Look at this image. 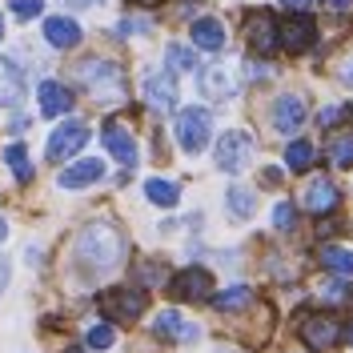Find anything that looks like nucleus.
I'll list each match as a JSON object with an SVG mask.
<instances>
[{"label": "nucleus", "mask_w": 353, "mask_h": 353, "mask_svg": "<svg viewBox=\"0 0 353 353\" xmlns=\"http://www.w3.org/2000/svg\"><path fill=\"white\" fill-rule=\"evenodd\" d=\"M337 337H341V325L333 321L330 313H309L305 321H301V341H305L309 350H333L337 345Z\"/></svg>", "instance_id": "nucleus-7"}, {"label": "nucleus", "mask_w": 353, "mask_h": 353, "mask_svg": "<svg viewBox=\"0 0 353 353\" xmlns=\"http://www.w3.org/2000/svg\"><path fill=\"white\" fill-rule=\"evenodd\" d=\"M121 37H132V32H149V21H121L117 24Z\"/></svg>", "instance_id": "nucleus-34"}, {"label": "nucleus", "mask_w": 353, "mask_h": 353, "mask_svg": "<svg viewBox=\"0 0 353 353\" xmlns=\"http://www.w3.org/2000/svg\"><path fill=\"white\" fill-rule=\"evenodd\" d=\"M245 41L257 57H273L277 52V17L269 8H253L245 17Z\"/></svg>", "instance_id": "nucleus-3"}, {"label": "nucleus", "mask_w": 353, "mask_h": 353, "mask_svg": "<svg viewBox=\"0 0 353 353\" xmlns=\"http://www.w3.org/2000/svg\"><path fill=\"white\" fill-rule=\"evenodd\" d=\"M4 161H8V169H12L17 181H32V165H28L24 145H8V149H4Z\"/></svg>", "instance_id": "nucleus-27"}, {"label": "nucleus", "mask_w": 353, "mask_h": 353, "mask_svg": "<svg viewBox=\"0 0 353 353\" xmlns=\"http://www.w3.org/2000/svg\"><path fill=\"white\" fill-rule=\"evenodd\" d=\"M0 37H4V21H0Z\"/></svg>", "instance_id": "nucleus-45"}, {"label": "nucleus", "mask_w": 353, "mask_h": 353, "mask_svg": "<svg viewBox=\"0 0 353 353\" xmlns=\"http://www.w3.org/2000/svg\"><path fill=\"white\" fill-rule=\"evenodd\" d=\"M193 44L205 48V52H221V48H225V24L213 21V17L193 21Z\"/></svg>", "instance_id": "nucleus-18"}, {"label": "nucleus", "mask_w": 353, "mask_h": 353, "mask_svg": "<svg viewBox=\"0 0 353 353\" xmlns=\"http://www.w3.org/2000/svg\"><path fill=\"white\" fill-rule=\"evenodd\" d=\"M145 101H149L157 112H173V105H176L173 72H149V77H145Z\"/></svg>", "instance_id": "nucleus-12"}, {"label": "nucleus", "mask_w": 353, "mask_h": 353, "mask_svg": "<svg viewBox=\"0 0 353 353\" xmlns=\"http://www.w3.org/2000/svg\"><path fill=\"white\" fill-rule=\"evenodd\" d=\"M313 161H317V149L309 145V141H293L285 149V165L293 169V173H305V169H313Z\"/></svg>", "instance_id": "nucleus-22"}, {"label": "nucleus", "mask_w": 353, "mask_h": 353, "mask_svg": "<svg viewBox=\"0 0 353 353\" xmlns=\"http://www.w3.org/2000/svg\"><path fill=\"white\" fill-rule=\"evenodd\" d=\"M309 41H313V21H309L305 12H297L293 21L281 24V44H285L289 52H301Z\"/></svg>", "instance_id": "nucleus-20"}, {"label": "nucleus", "mask_w": 353, "mask_h": 353, "mask_svg": "<svg viewBox=\"0 0 353 353\" xmlns=\"http://www.w3.org/2000/svg\"><path fill=\"white\" fill-rule=\"evenodd\" d=\"M209 137H213V121L205 109H185L176 117V141L185 153H201L209 145Z\"/></svg>", "instance_id": "nucleus-4"}, {"label": "nucleus", "mask_w": 353, "mask_h": 353, "mask_svg": "<svg viewBox=\"0 0 353 353\" xmlns=\"http://www.w3.org/2000/svg\"><path fill=\"white\" fill-rule=\"evenodd\" d=\"M350 345H353V325H350Z\"/></svg>", "instance_id": "nucleus-44"}, {"label": "nucleus", "mask_w": 353, "mask_h": 353, "mask_svg": "<svg viewBox=\"0 0 353 353\" xmlns=\"http://www.w3.org/2000/svg\"><path fill=\"white\" fill-rule=\"evenodd\" d=\"M145 305H149V297L141 289H112V293L101 297V309L109 317H117V321H137L145 313Z\"/></svg>", "instance_id": "nucleus-6"}, {"label": "nucleus", "mask_w": 353, "mask_h": 353, "mask_svg": "<svg viewBox=\"0 0 353 353\" xmlns=\"http://www.w3.org/2000/svg\"><path fill=\"white\" fill-rule=\"evenodd\" d=\"M44 41L52 44V48H72V44L81 41V28L68 17H52V21H44Z\"/></svg>", "instance_id": "nucleus-21"}, {"label": "nucleus", "mask_w": 353, "mask_h": 353, "mask_svg": "<svg viewBox=\"0 0 353 353\" xmlns=\"http://www.w3.org/2000/svg\"><path fill=\"white\" fill-rule=\"evenodd\" d=\"M65 353H81V350H65Z\"/></svg>", "instance_id": "nucleus-46"}, {"label": "nucleus", "mask_w": 353, "mask_h": 353, "mask_svg": "<svg viewBox=\"0 0 353 353\" xmlns=\"http://www.w3.org/2000/svg\"><path fill=\"white\" fill-rule=\"evenodd\" d=\"M4 285H8V261L0 257V293H4Z\"/></svg>", "instance_id": "nucleus-37"}, {"label": "nucleus", "mask_w": 353, "mask_h": 353, "mask_svg": "<svg viewBox=\"0 0 353 353\" xmlns=\"http://www.w3.org/2000/svg\"><path fill=\"white\" fill-rule=\"evenodd\" d=\"M8 8L17 12V21H32V17H41V0H8Z\"/></svg>", "instance_id": "nucleus-31"}, {"label": "nucleus", "mask_w": 353, "mask_h": 353, "mask_svg": "<svg viewBox=\"0 0 353 353\" xmlns=\"http://www.w3.org/2000/svg\"><path fill=\"white\" fill-rule=\"evenodd\" d=\"M325 4H330V8H350L353 0H325Z\"/></svg>", "instance_id": "nucleus-39"}, {"label": "nucleus", "mask_w": 353, "mask_h": 353, "mask_svg": "<svg viewBox=\"0 0 353 353\" xmlns=\"http://www.w3.org/2000/svg\"><path fill=\"white\" fill-rule=\"evenodd\" d=\"M249 153H253V137L249 132H225L217 141V149H213V161H217L221 173H241L245 161H249Z\"/></svg>", "instance_id": "nucleus-5"}, {"label": "nucleus", "mask_w": 353, "mask_h": 353, "mask_svg": "<svg viewBox=\"0 0 353 353\" xmlns=\"http://www.w3.org/2000/svg\"><path fill=\"white\" fill-rule=\"evenodd\" d=\"M132 4H157V0H132Z\"/></svg>", "instance_id": "nucleus-43"}, {"label": "nucleus", "mask_w": 353, "mask_h": 353, "mask_svg": "<svg viewBox=\"0 0 353 353\" xmlns=\"http://www.w3.org/2000/svg\"><path fill=\"white\" fill-rule=\"evenodd\" d=\"M72 253H77V261H81V269L88 277H105L112 269H121V261H125V237H121V229L97 221V225L81 229Z\"/></svg>", "instance_id": "nucleus-1"}, {"label": "nucleus", "mask_w": 353, "mask_h": 353, "mask_svg": "<svg viewBox=\"0 0 353 353\" xmlns=\"http://www.w3.org/2000/svg\"><path fill=\"white\" fill-rule=\"evenodd\" d=\"M101 141H105V149H109V153L125 165V169H132V165H137V145H132V137H129V129H125V125L109 121Z\"/></svg>", "instance_id": "nucleus-13"}, {"label": "nucleus", "mask_w": 353, "mask_h": 353, "mask_svg": "<svg viewBox=\"0 0 353 353\" xmlns=\"http://www.w3.org/2000/svg\"><path fill=\"white\" fill-rule=\"evenodd\" d=\"M253 209H257V205H253V193L241 189V185H233V189H229V213H233V217H253Z\"/></svg>", "instance_id": "nucleus-29"}, {"label": "nucleus", "mask_w": 353, "mask_h": 353, "mask_svg": "<svg viewBox=\"0 0 353 353\" xmlns=\"http://www.w3.org/2000/svg\"><path fill=\"white\" fill-rule=\"evenodd\" d=\"M37 101H41V117H65L72 109V92L65 85H57V81H44Z\"/></svg>", "instance_id": "nucleus-15"}, {"label": "nucleus", "mask_w": 353, "mask_h": 353, "mask_svg": "<svg viewBox=\"0 0 353 353\" xmlns=\"http://www.w3.org/2000/svg\"><path fill=\"white\" fill-rule=\"evenodd\" d=\"M217 353H237V350H229V345H221V350Z\"/></svg>", "instance_id": "nucleus-42"}, {"label": "nucleus", "mask_w": 353, "mask_h": 353, "mask_svg": "<svg viewBox=\"0 0 353 353\" xmlns=\"http://www.w3.org/2000/svg\"><path fill=\"white\" fill-rule=\"evenodd\" d=\"M321 293H325V301H333V305H337V301H350V285H345V281H330Z\"/></svg>", "instance_id": "nucleus-33"}, {"label": "nucleus", "mask_w": 353, "mask_h": 353, "mask_svg": "<svg viewBox=\"0 0 353 353\" xmlns=\"http://www.w3.org/2000/svg\"><path fill=\"white\" fill-rule=\"evenodd\" d=\"M321 265H325L330 273H337V277H353V253L350 249H337V245L321 249Z\"/></svg>", "instance_id": "nucleus-24"}, {"label": "nucleus", "mask_w": 353, "mask_h": 353, "mask_svg": "<svg viewBox=\"0 0 353 353\" xmlns=\"http://www.w3.org/2000/svg\"><path fill=\"white\" fill-rule=\"evenodd\" d=\"M337 201H341V193H337V185L325 181V176H313V181L305 185V193H301V205H305L313 217L333 213V209H337Z\"/></svg>", "instance_id": "nucleus-10"}, {"label": "nucleus", "mask_w": 353, "mask_h": 353, "mask_svg": "<svg viewBox=\"0 0 353 353\" xmlns=\"http://www.w3.org/2000/svg\"><path fill=\"white\" fill-rule=\"evenodd\" d=\"M173 297L181 301H209L213 297V273H205V269H181L173 281Z\"/></svg>", "instance_id": "nucleus-9"}, {"label": "nucleus", "mask_w": 353, "mask_h": 353, "mask_svg": "<svg viewBox=\"0 0 353 353\" xmlns=\"http://www.w3.org/2000/svg\"><path fill=\"white\" fill-rule=\"evenodd\" d=\"M153 333H157V337H165V341H197V337H201L197 325H193V321H185L176 309H165V313H157Z\"/></svg>", "instance_id": "nucleus-11"}, {"label": "nucleus", "mask_w": 353, "mask_h": 353, "mask_svg": "<svg viewBox=\"0 0 353 353\" xmlns=\"http://www.w3.org/2000/svg\"><path fill=\"white\" fill-rule=\"evenodd\" d=\"M77 81L101 101V105H121L125 101V77L121 68L105 61V57H92V61H81L77 65Z\"/></svg>", "instance_id": "nucleus-2"}, {"label": "nucleus", "mask_w": 353, "mask_h": 353, "mask_svg": "<svg viewBox=\"0 0 353 353\" xmlns=\"http://www.w3.org/2000/svg\"><path fill=\"white\" fill-rule=\"evenodd\" d=\"M145 197L153 201V205H161V209H173L181 193H176L173 181H161V176H153V181H145Z\"/></svg>", "instance_id": "nucleus-23"}, {"label": "nucleus", "mask_w": 353, "mask_h": 353, "mask_svg": "<svg viewBox=\"0 0 353 353\" xmlns=\"http://www.w3.org/2000/svg\"><path fill=\"white\" fill-rule=\"evenodd\" d=\"M4 237H8V225H4V217H0V241H4Z\"/></svg>", "instance_id": "nucleus-40"}, {"label": "nucleus", "mask_w": 353, "mask_h": 353, "mask_svg": "<svg viewBox=\"0 0 353 353\" xmlns=\"http://www.w3.org/2000/svg\"><path fill=\"white\" fill-rule=\"evenodd\" d=\"M105 176V165L101 161H77L72 169L61 173V189H85V185H97Z\"/></svg>", "instance_id": "nucleus-17"}, {"label": "nucleus", "mask_w": 353, "mask_h": 353, "mask_svg": "<svg viewBox=\"0 0 353 353\" xmlns=\"http://www.w3.org/2000/svg\"><path fill=\"white\" fill-rule=\"evenodd\" d=\"M293 221H297L293 205H289V201H281V205L273 209V225H277V229H293Z\"/></svg>", "instance_id": "nucleus-32"}, {"label": "nucleus", "mask_w": 353, "mask_h": 353, "mask_svg": "<svg viewBox=\"0 0 353 353\" xmlns=\"http://www.w3.org/2000/svg\"><path fill=\"white\" fill-rule=\"evenodd\" d=\"M21 92H24L21 68L12 65V61H4V57H0V105H4V109H12V105L21 101Z\"/></svg>", "instance_id": "nucleus-19"}, {"label": "nucleus", "mask_w": 353, "mask_h": 353, "mask_svg": "<svg viewBox=\"0 0 353 353\" xmlns=\"http://www.w3.org/2000/svg\"><path fill=\"white\" fill-rule=\"evenodd\" d=\"M85 141H88L85 121H65L61 129L52 132V141H48V161H68L77 149H85Z\"/></svg>", "instance_id": "nucleus-8"}, {"label": "nucleus", "mask_w": 353, "mask_h": 353, "mask_svg": "<svg viewBox=\"0 0 353 353\" xmlns=\"http://www.w3.org/2000/svg\"><path fill=\"white\" fill-rule=\"evenodd\" d=\"M341 81L353 88V57H345V61H341Z\"/></svg>", "instance_id": "nucleus-36"}, {"label": "nucleus", "mask_w": 353, "mask_h": 353, "mask_svg": "<svg viewBox=\"0 0 353 353\" xmlns=\"http://www.w3.org/2000/svg\"><path fill=\"white\" fill-rule=\"evenodd\" d=\"M213 305L225 309V313H233V309H249L253 305V289L249 285H233V289H225L221 297H213Z\"/></svg>", "instance_id": "nucleus-26"}, {"label": "nucleus", "mask_w": 353, "mask_h": 353, "mask_svg": "<svg viewBox=\"0 0 353 353\" xmlns=\"http://www.w3.org/2000/svg\"><path fill=\"white\" fill-rule=\"evenodd\" d=\"M301 121H305V105H301V97H281L277 109H273V125H277V132H297L301 129Z\"/></svg>", "instance_id": "nucleus-16"}, {"label": "nucleus", "mask_w": 353, "mask_h": 353, "mask_svg": "<svg viewBox=\"0 0 353 353\" xmlns=\"http://www.w3.org/2000/svg\"><path fill=\"white\" fill-rule=\"evenodd\" d=\"M145 281H149V285H161V281H165V269H161V265H145Z\"/></svg>", "instance_id": "nucleus-35"}, {"label": "nucleus", "mask_w": 353, "mask_h": 353, "mask_svg": "<svg viewBox=\"0 0 353 353\" xmlns=\"http://www.w3.org/2000/svg\"><path fill=\"white\" fill-rule=\"evenodd\" d=\"M165 61H169V72H193L197 68V52L193 48H181V44H169Z\"/></svg>", "instance_id": "nucleus-28"}, {"label": "nucleus", "mask_w": 353, "mask_h": 353, "mask_svg": "<svg viewBox=\"0 0 353 353\" xmlns=\"http://www.w3.org/2000/svg\"><path fill=\"white\" fill-rule=\"evenodd\" d=\"M68 4H101V0H68Z\"/></svg>", "instance_id": "nucleus-41"}, {"label": "nucleus", "mask_w": 353, "mask_h": 353, "mask_svg": "<svg viewBox=\"0 0 353 353\" xmlns=\"http://www.w3.org/2000/svg\"><path fill=\"white\" fill-rule=\"evenodd\" d=\"M233 92H237L233 68H205V72H201V97H209V101H229Z\"/></svg>", "instance_id": "nucleus-14"}, {"label": "nucleus", "mask_w": 353, "mask_h": 353, "mask_svg": "<svg viewBox=\"0 0 353 353\" xmlns=\"http://www.w3.org/2000/svg\"><path fill=\"white\" fill-rule=\"evenodd\" d=\"M309 4H313V0H285V8H297V12H305Z\"/></svg>", "instance_id": "nucleus-38"}, {"label": "nucleus", "mask_w": 353, "mask_h": 353, "mask_svg": "<svg viewBox=\"0 0 353 353\" xmlns=\"http://www.w3.org/2000/svg\"><path fill=\"white\" fill-rule=\"evenodd\" d=\"M330 161L337 169H350L353 165V132H333L330 137Z\"/></svg>", "instance_id": "nucleus-25"}, {"label": "nucleus", "mask_w": 353, "mask_h": 353, "mask_svg": "<svg viewBox=\"0 0 353 353\" xmlns=\"http://www.w3.org/2000/svg\"><path fill=\"white\" fill-rule=\"evenodd\" d=\"M112 341H117L112 325H92V330H88V345H92V350H109Z\"/></svg>", "instance_id": "nucleus-30"}]
</instances>
